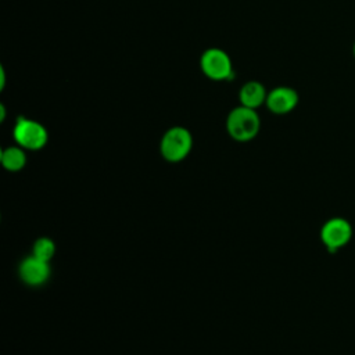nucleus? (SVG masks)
I'll list each match as a JSON object with an SVG mask.
<instances>
[{
  "label": "nucleus",
  "mask_w": 355,
  "mask_h": 355,
  "mask_svg": "<svg viewBox=\"0 0 355 355\" xmlns=\"http://www.w3.org/2000/svg\"><path fill=\"white\" fill-rule=\"evenodd\" d=\"M261 128V119L255 110L239 105L234 107L226 118V129L232 139L237 141L252 140Z\"/></svg>",
  "instance_id": "nucleus-1"
},
{
  "label": "nucleus",
  "mask_w": 355,
  "mask_h": 355,
  "mask_svg": "<svg viewBox=\"0 0 355 355\" xmlns=\"http://www.w3.org/2000/svg\"><path fill=\"white\" fill-rule=\"evenodd\" d=\"M200 68L208 79L215 82L232 80L234 78L232 58L219 47H209L201 54Z\"/></svg>",
  "instance_id": "nucleus-2"
},
{
  "label": "nucleus",
  "mask_w": 355,
  "mask_h": 355,
  "mask_svg": "<svg viewBox=\"0 0 355 355\" xmlns=\"http://www.w3.org/2000/svg\"><path fill=\"white\" fill-rule=\"evenodd\" d=\"M193 147L191 133L183 126L168 129L161 139V154L169 162H178L187 157Z\"/></svg>",
  "instance_id": "nucleus-3"
},
{
  "label": "nucleus",
  "mask_w": 355,
  "mask_h": 355,
  "mask_svg": "<svg viewBox=\"0 0 355 355\" xmlns=\"http://www.w3.org/2000/svg\"><path fill=\"white\" fill-rule=\"evenodd\" d=\"M12 135L19 147L28 150H40L46 146L49 139L47 130L40 122L25 116L17 119Z\"/></svg>",
  "instance_id": "nucleus-4"
},
{
  "label": "nucleus",
  "mask_w": 355,
  "mask_h": 355,
  "mask_svg": "<svg viewBox=\"0 0 355 355\" xmlns=\"http://www.w3.org/2000/svg\"><path fill=\"white\" fill-rule=\"evenodd\" d=\"M351 223L343 218L329 219L320 230V239L329 251H337L344 247L351 240Z\"/></svg>",
  "instance_id": "nucleus-5"
},
{
  "label": "nucleus",
  "mask_w": 355,
  "mask_h": 355,
  "mask_svg": "<svg viewBox=\"0 0 355 355\" xmlns=\"http://www.w3.org/2000/svg\"><path fill=\"white\" fill-rule=\"evenodd\" d=\"M300 101V96L295 89L290 86H276L268 92L265 105L272 114L284 115L291 112Z\"/></svg>",
  "instance_id": "nucleus-6"
},
{
  "label": "nucleus",
  "mask_w": 355,
  "mask_h": 355,
  "mask_svg": "<svg viewBox=\"0 0 355 355\" xmlns=\"http://www.w3.org/2000/svg\"><path fill=\"white\" fill-rule=\"evenodd\" d=\"M19 275L25 283L31 286H40L50 276L49 262L42 261L32 255L22 261L19 266Z\"/></svg>",
  "instance_id": "nucleus-7"
},
{
  "label": "nucleus",
  "mask_w": 355,
  "mask_h": 355,
  "mask_svg": "<svg viewBox=\"0 0 355 355\" xmlns=\"http://www.w3.org/2000/svg\"><path fill=\"white\" fill-rule=\"evenodd\" d=\"M268 92L265 86L258 80H248L245 82L239 90V100L240 105L257 110L266 101Z\"/></svg>",
  "instance_id": "nucleus-8"
},
{
  "label": "nucleus",
  "mask_w": 355,
  "mask_h": 355,
  "mask_svg": "<svg viewBox=\"0 0 355 355\" xmlns=\"http://www.w3.org/2000/svg\"><path fill=\"white\" fill-rule=\"evenodd\" d=\"M26 155L22 147H7L1 151V164L6 169L15 172L25 166Z\"/></svg>",
  "instance_id": "nucleus-9"
},
{
  "label": "nucleus",
  "mask_w": 355,
  "mask_h": 355,
  "mask_svg": "<svg viewBox=\"0 0 355 355\" xmlns=\"http://www.w3.org/2000/svg\"><path fill=\"white\" fill-rule=\"evenodd\" d=\"M54 252H55V245L47 237H42V239L36 240V243L33 244V254L32 255L42 259V261L49 262L53 258Z\"/></svg>",
  "instance_id": "nucleus-10"
},
{
  "label": "nucleus",
  "mask_w": 355,
  "mask_h": 355,
  "mask_svg": "<svg viewBox=\"0 0 355 355\" xmlns=\"http://www.w3.org/2000/svg\"><path fill=\"white\" fill-rule=\"evenodd\" d=\"M0 87H1V90L4 89V82H6V72H4V68H1V78H0Z\"/></svg>",
  "instance_id": "nucleus-11"
},
{
  "label": "nucleus",
  "mask_w": 355,
  "mask_h": 355,
  "mask_svg": "<svg viewBox=\"0 0 355 355\" xmlns=\"http://www.w3.org/2000/svg\"><path fill=\"white\" fill-rule=\"evenodd\" d=\"M352 54H354V57H355V42H354V46H352Z\"/></svg>",
  "instance_id": "nucleus-12"
}]
</instances>
